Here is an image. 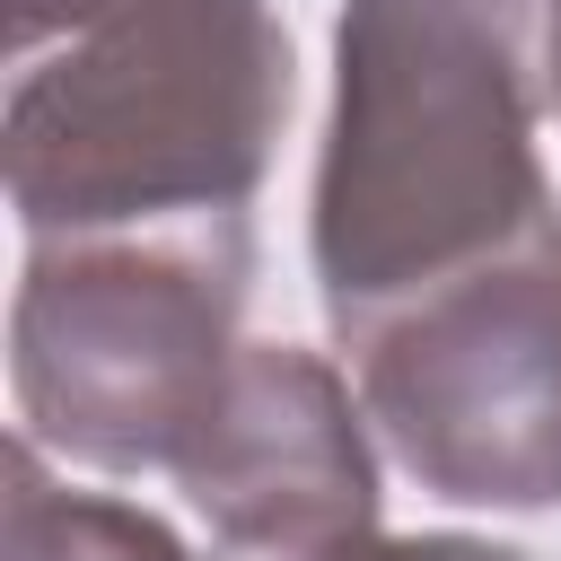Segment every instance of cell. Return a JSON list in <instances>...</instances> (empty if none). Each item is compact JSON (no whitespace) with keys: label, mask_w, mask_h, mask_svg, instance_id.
<instances>
[{"label":"cell","mask_w":561,"mask_h":561,"mask_svg":"<svg viewBox=\"0 0 561 561\" xmlns=\"http://www.w3.org/2000/svg\"><path fill=\"white\" fill-rule=\"evenodd\" d=\"M342 351L368 430L421 491L456 508L561 500V210Z\"/></svg>","instance_id":"277c9868"},{"label":"cell","mask_w":561,"mask_h":561,"mask_svg":"<svg viewBox=\"0 0 561 561\" xmlns=\"http://www.w3.org/2000/svg\"><path fill=\"white\" fill-rule=\"evenodd\" d=\"M114 9H123V0H9V53H18V61H35V53L70 44L79 26L114 18Z\"/></svg>","instance_id":"ba28073f"},{"label":"cell","mask_w":561,"mask_h":561,"mask_svg":"<svg viewBox=\"0 0 561 561\" xmlns=\"http://www.w3.org/2000/svg\"><path fill=\"white\" fill-rule=\"evenodd\" d=\"M289 123V35L263 0H123L18 61L0 175L26 245L245 219Z\"/></svg>","instance_id":"7a4b0ae2"},{"label":"cell","mask_w":561,"mask_h":561,"mask_svg":"<svg viewBox=\"0 0 561 561\" xmlns=\"http://www.w3.org/2000/svg\"><path fill=\"white\" fill-rule=\"evenodd\" d=\"M193 517L237 561H307L377 526V447L359 394L298 342H245L193 456Z\"/></svg>","instance_id":"5b68a950"},{"label":"cell","mask_w":561,"mask_h":561,"mask_svg":"<svg viewBox=\"0 0 561 561\" xmlns=\"http://www.w3.org/2000/svg\"><path fill=\"white\" fill-rule=\"evenodd\" d=\"M307 561H535L517 543H482V535H351V543H324Z\"/></svg>","instance_id":"52a82bcc"},{"label":"cell","mask_w":561,"mask_h":561,"mask_svg":"<svg viewBox=\"0 0 561 561\" xmlns=\"http://www.w3.org/2000/svg\"><path fill=\"white\" fill-rule=\"evenodd\" d=\"M552 105H561V0H552Z\"/></svg>","instance_id":"9c48e42d"},{"label":"cell","mask_w":561,"mask_h":561,"mask_svg":"<svg viewBox=\"0 0 561 561\" xmlns=\"http://www.w3.org/2000/svg\"><path fill=\"white\" fill-rule=\"evenodd\" d=\"M0 561H193L184 535L114 491L53 482L44 447H9V500H0Z\"/></svg>","instance_id":"8992f818"},{"label":"cell","mask_w":561,"mask_h":561,"mask_svg":"<svg viewBox=\"0 0 561 561\" xmlns=\"http://www.w3.org/2000/svg\"><path fill=\"white\" fill-rule=\"evenodd\" d=\"M245 219L26 245L9 298L18 438L88 473H175L237 368Z\"/></svg>","instance_id":"3957f363"},{"label":"cell","mask_w":561,"mask_h":561,"mask_svg":"<svg viewBox=\"0 0 561 561\" xmlns=\"http://www.w3.org/2000/svg\"><path fill=\"white\" fill-rule=\"evenodd\" d=\"M552 0H342L307 254L342 342L508 254L561 202L535 149Z\"/></svg>","instance_id":"6da1fadb"}]
</instances>
